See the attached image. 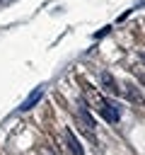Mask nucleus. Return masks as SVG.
<instances>
[{
    "instance_id": "8",
    "label": "nucleus",
    "mask_w": 145,
    "mask_h": 155,
    "mask_svg": "<svg viewBox=\"0 0 145 155\" xmlns=\"http://www.w3.org/2000/svg\"><path fill=\"white\" fill-rule=\"evenodd\" d=\"M109 31H111V27H104V29H99V31L94 34V39H102V36H106Z\"/></svg>"
},
{
    "instance_id": "4",
    "label": "nucleus",
    "mask_w": 145,
    "mask_h": 155,
    "mask_svg": "<svg viewBox=\"0 0 145 155\" xmlns=\"http://www.w3.org/2000/svg\"><path fill=\"white\" fill-rule=\"evenodd\" d=\"M121 92H123V97H126L128 102H133V104H145V97H143V92H140V90H138L133 82H123Z\"/></svg>"
},
{
    "instance_id": "9",
    "label": "nucleus",
    "mask_w": 145,
    "mask_h": 155,
    "mask_svg": "<svg viewBox=\"0 0 145 155\" xmlns=\"http://www.w3.org/2000/svg\"><path fill=\"white\" fill-rule=\"evenodd\" d=\"M2 2H10V0H2Z\"/></svg>"
},
{
    "instance_id": "7",
    "label": "nucleus",
    "mask_w": 145,
    "mask_h": 155,
    "mask_svg": "<svg viewBox=\"0 0 145 155\" xmlns=\"http://www.w3.org/2000/svg\"><path fill=\"white\" fill-rule=\"evenodd\" d=\"M102 85H104L111 94H116V92H118V85H116V80H114L109 73H102Z\"/></svg>"
},
{
    "instance_id": "5",
    "label": "nucleus",
    "mask_w": 145,
    "mask_h": 155,
    "mask_svg": "<svg viewBox=\"0 0 145 155\" xmlns=\"http://www.w3.org/2000/svg\"><path fill=\"white\" fill-rule=\"evenodd\" d=\"M99 116H104V121H109V124H118L121 111H118V107H116V104H111V102L106 99V104L99 109Z\"/></svg>"
},
{
    "instance_id": "1",
    "label": "nucleus",
    "mask_w": 145,
    "mask_h": 155,
    "mask_svg": "<svg viewBox=\"0 0 145 155\" xmlns=\"http://www.w3.org/2000/svg\"><path fill=\"white\" fill-rule=\"evenodd\" d=\"M75 119H77V124H80V128L85 131V136L97 145V121H94V116L89 114V109H87V104H80L77 107V111H75Z\"/></svg>"
},
{
    "instance_id": "3",
    "label": "nucleus",
    "mask_w": 145,
    "mask_h": 155,
    "mask_svg": "<svg viewBox=\"0 0 145 155\" xmlns=\"http://www.w3.org/2000/svg\"><path fill=\"white\" fill-rule=\"evenodd\" d=\"M85 104H89L94 111H99L104 104H106V97L102 92H97L92 85H85Z\"/></svg>"
},
{
    "instance_id": "6",
    "label": "nucleus",
    "mask_w": 145,
    "mask_h": 155,
    "mask_svg": "<svg viewBox=\"0 0 145 155\" xmlns=\"http://www.w3.org/2000/svg\"><path fill=\"white\" fill-rule=\"evenodd\" d=\"M41 97H44V87H36V90H31V92H29V97H27V99L19 104V109H17V111H19V114L29 111V109H31V107H34V104L41 99Z\"/></svg>"
},
{
    "instance_id": "2",
    "label": "nucleus",
    "mask_w": 145,
    "mask_h": 155,
    "mask_svg": "<svg viewBox=\"0 0 145 155\" xmlns=\"http://www.w3.org/2000/svg\"><path fill=\"white\" fill-rule=\"evenodd\" d=\"M63 140H65V145H68L70 155H85V148H82L80 138L75 136V131H72L70 126H65V128H63Z\"/></svg>"
}]
</instances>
